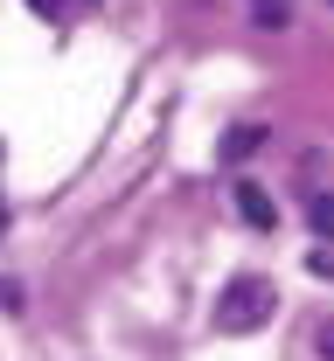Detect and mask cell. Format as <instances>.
Segmentation results:
<instances>
[{
  "mask_svg": "<svg viewBox=\"0 0 334 361\" xmlns=\"http://www.w3.org/2000/svg\"><path fill=\"white\" fill-rule=\"evenodd\" d=\"M272 319V285L265 278H237L223 299H216V326L223 334H251V326H265Z\"/></svg>",
  "mask_w": 334,
  "mask_h": 361,
  "instance_id": "cell-1",
  "label": "cell"
},
{
  "mask_svg": "<svg viewBox=\"0 0 334 361\" xmlns=\"http://www.w3.org/2000/svg\"><path fill=\"white\" fill-rule=\"evenodd\" d=\"M230 195H237V209H244V223H251V229H272V223H279V209H272V195H265L258 180H230Z\"/></svg>",
  "mask_w": 334,
  "mask_h": 361,
  "instance_id": "cell-2",
  "label": "cell"
},
{
  "mask_svg": "<svg viewBox=\"0 0 334 361\" xmlns=\"http://www.w3.org/2000/svg\"><path fill=\"white\" fill-rule=\"evenodd\" d=\"M258 146H265V126H237V133L223 139V160H251Z\"/></svg>",
  "mask_w": 334,
  "mask_h": 361,
  "instance_id": "cell-3",
  "label": "cell"
},
{
  "mask_svg": "<svg viewBox=\"0 0 334 361\" xmlns=\"http://www.w3.org/2000/svg\"><path fill=\"white\" fill-rule=\"evenodd\" d=\"M306 223H314V236H334V195H314V209H306Z\"/></svg>",
  "mask_w": 334,
  "mask_h": 361,
  "instance_id": "cell-4",
  "label": "cell"
},
{
  "mask_svg": "<svg viewBox=\"0 0 334 361\" xmlns=\"http://www.w3.org/2000/svg\"><path fill=\"white\" fill-rule=\"evenodd\" d=\"M258 28H286V0H258Z\"/></svg>",
  "mask_w": 334,
  "mask_h": 361,
  "instance_id": "cell-5",
  "label": "cell"
},
{
  "mask_svg": "<svg viewBox=\"0 0 334 361\" xmlns=\"http://www.w3.org/2000/svg\"><path fill=\"white\" fill-rule=\"evenodd\" d=\"M0 313H21V285L14 278H0Z\"/></svg>",
  "mask_w": 334,
  "mask_h": 361,
  "instance_id": "cell-6",
  "label": "cell"
},
{
  "mask_svg": "<svg viewBox=\"0 0 334 361\" xmlns=\"http://www.w3.org/2000/svg\"><path fill=\"white\" fill-rule=\"evenodd\" d=\"M314 271H321V278H334V250H321V257H314Z\"/></svg>",
  "mask_w": 334,
  "mask_h": 361,
  "instance_id": "cell-7",
  "label": "cell"
},
{
  "mask_svg": "<svg viewBox=\"0 0 334 361\" xmlns=\"http://www.w3.org/2000/svg\"><path fill=\"white\" fill-rule=\"evenodd\" d=\"M35 14H49V21H56V14H63V0H35Z\"/></svg>",
  "mask_w": 334,
  "mask_h": 361,
  "instance_id": "cell-8",
  "label": "cell"
},
{
  "mask_svg": "<svg viewBox=\"0 0 334 361\" xmlns=\"http://www.w3.org/2000/svg\"><path fill=\"white\" fill-rule=\"evenodd\" d=\"M321 355H328V361H334V326H321Z\"/></svg>",
  "mask_w": 334,
  "mask_h": 361,
  "instance_id": "cell-9",
  "label": "cell"
},
{
  "mask_svg": "<svg viewBox=\"0 0 334 361\" xmlns=\"http://www.w3.org/2000/svg\"><path fill=\"white\" fill-rule=\"evenodd\" d=\"M0 229H7V209H0Z\"/></svg>",
  "mask_w": 334,
  "mask_h": 361,
  "instance_id": "cell-10",
  "label": "cell"
}]
</instances>
